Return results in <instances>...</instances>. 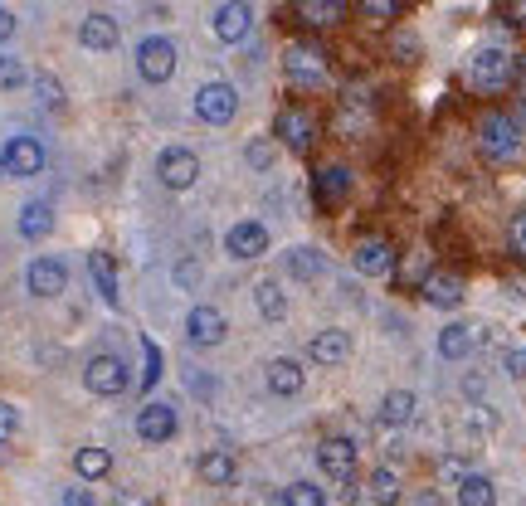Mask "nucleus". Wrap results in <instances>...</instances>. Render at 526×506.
Here are the masks:
<instances>
[{"instance_id": "1", "label": "nucleus", "mask_w": 526, "mask_h": 506, "mask_svg": "<svg viewBox=\"0 0 526 506\" xmlns=\"http://www.w3.org/2000/svg\"><path fill=\"white\" fill-rule=\"evenodd\" d=\"M478 146H483V156H488L492 166L517 161V156H522V122L507 117V112H488V117L478 122Z\"/></svg>"}, {"instance_id": "2", "label": "nucleus", "mask_w": 526, "mask_h": 506, "mask_svg": "<svg viewBox=\"0 0 526 506\" xmlns=\"http://www.w3.org/2000/svg\"><path fill=\"white\" fill-rule=\"evenodd\" d=\"M512 78H517V59L507 49H478L468 59V83L478 93H502V88H512Z\"/></svg>"}, {"instance_id": "3", "label": "nucleus", "mask_w": 526, "mask_h": 506, "mask_svg": "<svg viewBox=\"0 0 526 506\" xmlns=\"http://www.w3.org/2000/svg\"><path fill=\"white\" fill-rule=\"evenodd\" d=\"M283 73H288V83H298V88H317V83L327 78V49H317V44H288Z\"/></svg>"}, {"instance_id": "4", "label": "nucleus", "mask_w": 526, "mask_h": 506, "mask_svg": "<svg viewBox=\"0 0 526 506\" xmlns=\"http://www.w3.org/2000/svg\"><path fill=\"white\" fill-rule=\"evenodd\" d=\"M156 176H161L166 190H190V185L200 181V156L190 146H166L161 161H156Z\"/></svg>"}, {"instance_id": "5", "label": "nucleus", "mask_w": 526, "mask_h": 506, "mask_svg": "<svg viewBox=\"0 0 526 506\" xmlns=\"http://www.w3.org/2000/svg\"><path fill=\"white\" fill-rule=\"evenodd\" d=\"M234 112H239V93H234V83H205V88L195 93V117L210 122V127L234 122Z\"/></svg>"}, {"instance_id": "6", "label": "nucleus", "mask_w": 526, "mask_h": 506, "mask_svg": "<svg viewBox=\"0 0 526 506\" xmlns=\"http://www.w3.org/2000/svg\"><path fill=\"white\" fill-rule=\"evenodd\" d=\"M83 385H88L93 395H122V390L132 385V375H127V365L117 361V356H88Z\"/></svg>"}, {"instance_id": "7", "label": "nucleus", "mask_w": 526, "mask_h": 506, "mask_svg": "<svg viewBox=\"0 0 526 506\" xmlns=\"http://www.w3.org/2000/svg\"><path fill=\"white\" fill-rule=\"evenodd\" d=\"M137 73H142L147 83H166V78L176 73V44L161 35L142 39V49H137Z\"/></svg>"}, {"instance_id": "8", "label": "nucleus", "mask_w": 526, "mask_h": 506, "mask_svg": "<svg viewBox=\"0 0 526 506\" xmlns=\"http://www.w3.org/2000/svg\"><path fill=\"white\" fill-rule=\"evenodd\" d=\"M225 312L220 307H190V317H186V336H190V346H200V351H210V346H220L225 341Z\"/></svg>"}, {"instance_id": "9", "label": "nucleus", "mask_w": 526, "mask_h": 506, "mask_svg": "<svg viewBox=\"0 0 526 506\" xmlns=\"http://www.w3.org/2000/svg\"><path fill=\"white\" fill-rule=\"evenodd\" d=\"M317 463H322V472L327 477H337V482H351L356 477V443L351 438H322L317 443Z\"/></svg>"}, {"instance_id": "10", "label": "nucleus", "mask_w": 526, "mask_h": 506, "mask_svg": "<svg viewBox=\"0 0 526 506\" xmlns=\"http://www.w3.org/2000/svg\"><path fill=\"white\" fill-rule=\"evenodd\" d=\"M0 166H5V176H20V181H25V176H39V171H44V146H39L35 137H10Z\"/></svg>"}, {"instance_id": "11", "label": "nucleus", "mask_w": 526, "mask_h": 506, "mask_svg": "<svg viewBox=\"0 0 526 506\" xmlns=\"http://www.w3.org/2000/svg\"><path fill=\"white\" fill-rule=\"evenodd\" d=\"M215 39L220 44H239V39L254 30V10H249V0H225L220 10H215Z\"/></svg>"}, {"instance_id": "12", "label": "nucleus", "mask_w": 526, "mask_h": 506, "mask_svg": "<svg viewBox=\"0 0 526 506\" xmlns=\"http://www.w3.org/2000/svg\"><path fill=\"white\" fill-rule=\"evenodd\" d=\"M25 283H30L35 297H59V292L69 288V268H64V258H35L30 273H25Z\"/></svg>"}, {"instance_id": "13", "label": "nucleus", "mask_w": 526, "mask_h": 506, "mask_svg": "<svg viewBox=\"0 0 526 506\" xmlns=\"http://www.w3.org/2000/svg\"><path fill=\"white\" fill-rule=\"evenodd\" d=\"M263 249H268V229H263L259 219H239V224L225 234L229 258H259Z\"/></svg>"}, {"instance_id": "14", "label": "nucleus", "mask_w": 526, "mask_h": 506, "mask_svg": "<svg viewBox=\"0 0 526 506\" xmlns=\"http://www.w3.org/2000/svg\"><path fill=\"white\" fill-rule=\"evenodd\" d=\"M273 137L288 146V151H307V146L317 142V137H312V117H307L302 108H283V112H278V122H273Z\"/></svg>"}, {"instance_id": "15", "label": "nucleus", "mask_w": 526, "mask_h": 506, "mask_svg": "<svg viewBox=\"0 0 526 506\" xmlns=\"http://www.w3.org/2000/svg\"><path fill=\"white\" fill-rule=\"evenodd\" d=\"M137 434L142 443H166V438H176V409L171 404H142V414H137Z\"/></svg>"}, {"instance_id": "16", "label": "nucleus", "mask_w": 526, "mask_h": 506, "mask_svg": "<svg viewBox=\"0 0 526 506\" xmlns=\"http://www.w3.org/2000/svg\"><path fill=\"white\" fill-rule=\"evenodd\" d=\"M263 380H268V390L278 399H293L302 395V385H307V375H302V365L293 356H278V361L263 365Z\"/></svg>"}, {"instance_id": "17", "label": "nucleus", "mask_w": 526, "mask_h": 506, "mask_svg": "<svg viewBox=\"0 0 526 506\" xmlns=\"http://www.w3.org/2000/svg\"><path fill=\"white\" fill-rule=\"evenodd\" d=\"M351 263H356V273H366V278H385V273L395 268V249H390L385 239H361V244L351 249Z\"/></svg>"}, {"instance_id": "18", "label": "nucleus", "mask_w": 526, "mask_h": 506, "mask_svg": "<svg viewBox=\"0 0 526 506\" xmlns=\"http://www.w3.org/2000/svg\"><path fill=\"white\" fill-rule=\"evenodd\" d=\"M424 302L439 307V312H453L463 302V278L458 273H429L424 278Z\"/></svg>"}, {"instance_id": "19", "label": "nucleus", "mask_w": 526, "mask_h": 506, "mask_svg": "<svg viewBox=\"0 0 526 506\" xmlns=\"http://www.w3.org/2000/svg\"><path fill=\"white\" fill-rule=\"evenodd\" d=\"M195 472H200V482H205V487H229V482L239 477V468H234V453H225V448H210V453L195 463Z\"/></svg>"}, {"instance_id": "20", "label": "nucleus", "mask_w": 526, "mask_h": 506, "mask_svg": "<svg viewBox=\"0 0 526 506\" xmlns=\"http://www.w3.org/2000/svg\"><path fill=\"white\" fill-rule=\"evenodd\" d=\"M346 356H351V336H346V331L327 326V331H317V336H312V361H317V365H341Z\"/></svg>"}, {"instance_id": "21", "label": "nucleus", "mask_w": 526, "mask_h": 506, "mask_svg": "<svg viewBox=\"0 0 526 506\" xmlns=\"http://www.w3.org/2000/svg\"><path fill=\"white\" fill-rule=\"evenodd\" d=\"M78 44H83V49H113L117 44V20L113 15H103V10H93V15L78 25Z\"/></svg>"}, {"instance_id": "22", "label": "nucleus", "mask_w": 526, "mask_h": 506, "mask_svg": "<svg viewBox=\"0 0 526 506\" xmlns=\"http://www.w3.org/2000/svg\"><path fill=\"white\" fill-rule=\"evenodd\" d=\"M88 273H93V288H98V297H103L108 307H117V302H122V292H117V263H113V253H88Z\"/></svg>"}, {"instance_id": "23", "label": "nucleus", "mask_w": 526, "mask_h": 506, "mask_svg": "<svg viewBox=\"0 0 526 506\" xmlns=\"http://www.w3.org/2000/svg\"><path fill=\"white\" fill-rule=\"evenodd\" d=\"M414 409H419V399H414L410 390H390V395L380 399L376 419L385 424V429H405V424L414 419Z\"/></svg>"}, {"instance_id": "24", "label": "nucleus", "mask_w": 526, "mask_h": 506, "mask_svg": "<svg viewBox=\"0 0 526 506\" xmlns=\"http://www.w3.org/2000/svg\"><path fill=\"white\" fill-rule=\"evenodd\" d=\"M473 346H478V326L453 322V326H444V331H439V356H444V361H463Z\"/></svg>"}, {"instance_id": "25", "label": "nucleus", "mask_w": 526, "mask_h": 506, "mask_svg": "<svg viewBox=\"0 0 526 506\" xmlns=\"http://www.w3.org/2000/svg\"><path fill=\"white\" fill-rule=\"evenodd\" d=\"M108 468H113V453H108V448H98V443H88V448H78V453H74V472L83 477V482L108 477Z\"/></svg>"}, {"instance_id": "26", "label": "nucleus", "mask_w": 526, "mask_h": 506, "mask_svg": "<svg viewBox=\"0 0 526 506\" xmlns=\"http://www.w3.org/2000/svg\"><path fill=\"white\" fill-rule=\"evenodd\" d=\"M254 302H259V317H268V322H283L288 317V292H283V283H259L254 288Z\"/></svg>"}, {"instance_id": "27", "label": "nucleus", "mask_w": 526, "mask_h": 506, "mask_svg": "<svg viewBox=\"0 0 526 506\" xmlns=\"http://www.w3.org/2000/svg\"><path fill=\"white\" fill-rule=\"evenodd\" d=\"M346 190H351L346 166H322V171H317V200H322V205H337V200H346Z\"/></svg>"}, {"instance_id": "28", "label": "nucleus", "mask_w": 526, "mask_h": 506, "mask_svg": "<svg viewBox=\"0 0 526 506\" xmlns=\"http://www.w3.org/2000/svg\"><path fill=\"white\" fill-rule=\"evenodd\" d=\"M458 506H497V487H492V477L468 472V477L458 482Z\"/></svg>"}, {"instance_id": "29", "label": "nucleus", "mask_w": 526, "mask_h": 506, "mask_svg": "<svg viewBox=\"0 0 526 506\" xmlns=\"http://www.w3.org/2000/svg\"><path fill=\"white\" fill-rule=\"evenodd\" d=\"M49 229H54V210H49V200H35V205L20 210V239H44Z\"/></svg>"}, {"instance_id": "30", "label": "nucleus", "mask_w": 526, "mask_h": 506, "mask_svg": "<svg viewBox=\"0 0 526 506\" xmlns=\"http://www.w3.org/2000/svg\"><path fill=\"white\" fill-rule=\"evenodd\" d=\"M288 273H293L298 283H317V278L327 273V258L317 249H293L288 253Z\"/></svg>"}, {"instance_id": "31", "label": "nucleus", "mask_w": 526, "mask_h": 506, "mask_svg": "<svg viewBox=\"0 0 526 506\" xmlns=\"http://www.w3.org/2000/svg\"><path fill=\"white\" fill-rule=\"evenodd\" d=\"M298 10H302V20L307 25H337L341 15H346V0H298Z\"/></svg>"}, {"instance_id": "32", "label": "nucleus", "mask_w": 526, "mask_h": 506, "mask_svg": "<svg viewBox=\"0 0 526 506\" xmlns=\"http://www.w3.org/2000/svg\"><path fill=\"white\" fill-rule=\"evenodd\" d=\"M366 487H371V502H376V506H395V502H400V477H395L390 468H376Z\"/></svg>"}, {"instance_id": "33", "label": "nucleus", "mask_w": 526, "mask_h": 506, "mask_svg": "<svg viewBox=\"0 0 526 506\" xmlns=\"http://www.w3.org/2000/svg\"><path fill=\"white\" fill-rule=\"evenodd\" d=\"M35 93H39V108H49V112L64 108V83H59L54 73H39V78H35Z\"/></svg>"}, {"instance_id": "34", "label": "nucleus", "mask_w": 526, "mask_h": 506, "mask_svg": "<svg viewBox=\"0 0 526 506\" xmlns=\"http://www.w3.org/2000/svg\"><path fill=\"white\" fill-rule=\"evenodd\" d=\"M283 506H327V497H322V487H312V482H293V487L283 492Z\"/></svg>"}, {"instance_id": "35", "label": "nucleus", "mask_w": 526, "mask_h": 506, "mask_svg": "<svg viewBox=\"0 0 526 506\" xmlns=\"http://www.w3.org/2000/svg\"><path fill=\"white\" fill-rule=\"evenodd\" d=\"M30 73H25V64L20 59H10V54H0V93H10V88H20Z\"/></svg>"}, {"instance_id": "36", "label": "nucleus", "mask_w": 526, "mask_h": 506, "mask_svg": "<svg viewBox=\"0 0 526 506\" xmlns=\"http://www.w3.org/2000/svg\"><path fill=\"white\" fill-rule=\"evenodd\" d=\"M366 20H395L400 15V0H356Z\"/></svg>"}, {"instance_id": "37", "label": "nucleus", "mask_w": 526, "mask_h": 506, "mask_svg": "<svg viewBox=\"0 0 526 506\" xmlns=\"http://www.w3.org/2000/svg\"><path fill=\"white\" fill-rule=\"evenodd\" d=\"M15 434H20V409L10 399H0V443H10Z\"/></svg>"}, {"instance_id": "38", "label": "nucleus", "mask_w": 526, "mask_h": 506, "mask_svg": "<svg viewBox=\"0 0 526 506\" xmlns=\"http://www.w3.org/2000/svg\"><path fill=\"white\" fill-rule=\"evenodd\" d=\"M142 356H147L142 385H156V380H161V351H156V341H142Z\"/></svg>"}, {"instance_id": "39", "label": "nucleus", "mask_w": 526, "mask_h": 506, "mask_svg": "<svg viewBox=\"0 0 526 506\" xmlns=\"http://www.w3.org/2000/svg\"><path fill=\"white\" fill-rule=\"evenodd\" d=\"M507 244H512V253H517V258H526V210L512 219V229H507Z\"/></svg>"}, {"instance_id": "40", "label": "nucleus", "mask_w": 526, "mask_h": 506, "mask_svg": "<svg viewBox=\"0 0 526 506\" xmlns=\"http://www.w3.org/2000/svg\"><path fill=\"white\" fill-rule=\"evenodd\" d=\"M244 156H249V166H259V171H268V166H273V146H268V142H249V151H244Z\"/></svg>"}, {"instance_id": "41", "label": "nucleus", "mask_w": 526, "mask_h": 506, "mask_svg": "<svg viewBox=\"0 0 526 506\" xmlns=\"http://www.w3.org/2000/svg\"><path fill=\"white\" fill-rule=\"evenodd\" d=\"M395 59H400V64H414V59H419V39H414V35L395 39Z\"/></svg>"}, {"instance_id": "42", "label": "nucleus", "mask_w": 526, "mask_h": 506, "mask_svg": "<svg viewBox=\"0 0 526 506\" xmlns=\"http://www.w3.org/2000/svg\"><path fill=\"white\" fill-rule=\"evenodd\" d=\"M502 15H507L512 25H526V0H502Z\"/></svg>"}, {"instance_id": "43", "label": "nucleus", "mask_w": 526, "mask_h": 506, "mask_svg": "<svg viewBox=\"0 0 526 506\" xmlns=\"http://www.w3.org/2000/svg\"><path fill=\"white\" fill-rule=\"evenodd\" d=\"M64 506H98V502H93L88 487H69V492H64Z\"/></svg>"}, {"instance_id": "44", "label": "nucleus", "mask_w": 526, "mask_h": 506, "mask_svg": "<svg viewBox=\"0 0 526 506\" xmlns=\"http://www.w3.org/2000/svg\"><path fill=\"white\" fill-rule=\"evenodd\" d=\"M507 375H517V380L526 375V351H512V356H507Z\"/></svg>"}, {"instance_id": "45", "label": "nucleus", "mask_w": 526, "mask_h": 506, "mask_svg": "<svg viewBox=\"0 0 526 506\" xmlns=\"http://www.w3.org/2000/svg\"><path fill=\"white\" fill-rule=\"evenodd\" d=\"M10 35H15V15H10V10L0 5V44H5Z\"/></svg>"}, {"instance_id": "46", "label": "nucleus", "mask_w": 526, "mask_h": 506, "mask_svg": "<svg viewBox=\"0 0 526 506\" xmlns=\"http://www.w3.org/2000/svg\"><path fill=\"white\" fill-rule=\"evenodd\" d=\"M117 506H156L151 497H137V492H117Z\"/></svg>"}, {"instance_id": "47", "label": "nucleus", "mask_w": 526, "mask_h": 506, "mask_svg": "<svg viewBox=\"0 0 526 506\" xmlns=\"http://www.w3.org/2000/svg\"><path fill=\"white\" fill-rule=\"evenodd\" d=\"M419 506H439V497H434V492H424V497H419Z\"/></svg>"}, {"instance_id": "48", "label": "nucleus", "mask_w": 526, "mask_h": 506, "mask_svg": "<svg viewBox=\"0 0 526 506\" xmlns=\"http://www.w3.org/2000/svg\"><path fill=\"white\" fill-rule=\"evenodd\" d=\"M517 112H522V122H526V93H522V98H517Z\"/></svg>"}, {"instance_id": "49", "label": "nucleus", "mask_w": 526, "mask_h": 506, "mask_svg": "<svg viewBox=\"0 0 526 506\" xmlns=\"http://www.w3.org/2000/svg\"><path fill=\"white\" fill-rule=\"evenodd\" d=\"M0 176H5V166H0Z\"/></svg>"}]
</instances>
